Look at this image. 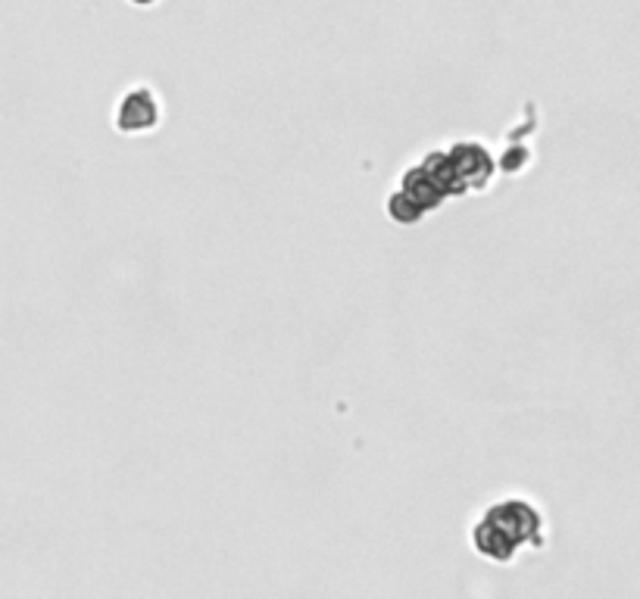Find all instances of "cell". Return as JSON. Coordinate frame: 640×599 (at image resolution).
<instances>
[{
	"label": "cell",
	"instance_id": "9",
	"mask_svg": "<svg viewBox=\"0 0 640 599\" xmlns=\"http://www.w3.org/2000/svg\"><path fill=\"white\" fill-rule=\"evenodd\" d=\"M135 7H150V4H157V0H132Z\"/></svg>",
	"mask_w": 640,
	"mask_h": 599
},
{
	"label": "cell",
	"instance_id": "2",
	"mask_svg": "<svg viewBox=\"0 0 640 599\" xmlns=\"http://www.w3.org/2000/svg\"><path fill=\"white\" fill-rule=\"evenodd\" d=\"M160 119H163V103L150 88L125 91L113 113V125L122 135H147L160 125Z\"/></svg>",
	"mask_w": 640,
	"mask_h": 599
},
{
	"label": "cell",
	"instance_id": "6",
	"mask_svg": "<svg viewBox=\"0 0 640 599\" xmlns=\"http://www.w3.org/2000/svg\"><path fill=\"white\" fill-rule=\"evenodd\" d=\"M419 166H422V172L434 181V188H438L447 200H450V197H466V194H469L463 181H459V175L453 172L447 150H431Z\"/></svg>",
	"mask_w": 640,
	"mask_h": 599
},
{
	"label": "cell",
	"instance_id": "5",
	"mask_svg": "<svg viewBox=\"0 0 640 599\" xmlns=\"http://www.w3.org/2000/svg\"><path fill=\"white\" fill-rule=\"evenodd\" d=\"M400 191L413 200L422 213H431V210H438V206L447 200L438 188H434V181L422 172V166L416 163V166H409L406 172H403V178H400Z\"/></svg>",
	"mask_w": 640,
	"mask_h": 599
},
{
	"label": "cell",
	"instance_id": "1",
	"mask_svg": "<svg viewBox=\"0 0 640 599\" xmlns=\"http://www.w3.org/2000/svg\"><path fill=\"white\" fill-rule=\"evenodd\" d=\"M488 522H494L497 528H503L516 546H531V550H544L547 543V525H544V512L537 509L531 500L525 497H506L497 500L488 512H484Z\"/></svg>",
	"mask_w": 640,
	"mask_h": 599
},
{
	"label": "cell",
	"instance_id": "3",
	"mask_svg": "<svg viewBox=\"0 0 640 599\" xmlns=\"http://www.w3.org/2000/svg\"><path fill=\"white\" fill-rule=\"evenodd\" d=\"M450 166L459 175V181L466 185V191H484L494 181L497 172V160L491 156V150L481 141H456L447 147Z\"/></svg>",
	"mask_w": 640,
	"mask_h": 599
},
{
	"label": "cell",
	"instance_id": "8",
	"mask_svg": "<svg viewBox=\"0 0 640 599\" xmlns=\"http://www.w3.org/2000/svg\"><path fill=\"white\" fill-rule=\"evenodd\" d=\"M531 163V150L525 144H516V147H506V153L497 160V169H503L506 175H522Z\"/></svg>",
	"mask_w": 640,
	"mask_h": 599
},
{
	"label": "cell",
	"instance_id": "4",
	"mask_svg": "<svg viewBox=\"0 0 640 599\" xmlns=\"http://www.w3.org/2000/svg\"><path fill=\"white\" fill-rule=\"evenodd\" d=\"M472 546H475V553L481 559H488L494 565H509L512 559L519 556V546L516 540H512L503 528H497L494 522H488V518H478L475 528H472Z\"/></svg>",
	"mask_w": 640,
	"mask_h": 599
},
{
	"label": "cell",
	"instance_id": "7",
	"mask_svg": "<svg viewBox=\"0 0 640 599\" xmlns=\"http://www.w3.org/2000/svg\"><path fill=\"white\" fill-rule=\"evenodd\" d=\"M384 213H388V219L394 225H416L425 213L419 210V206L409 200L400 188L388 194V200H384Z\"/></svg>",
	"mask_w": 640,
	"mask_h": 599
}]
</instances>
